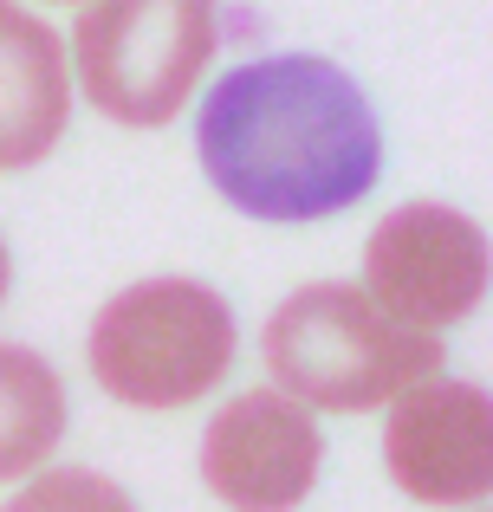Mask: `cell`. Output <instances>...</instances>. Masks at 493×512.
Here are the masks:
<instances>
[{
	"instance_id": "1",
	"label": "cell",
	"mask_w": 493,
	"mask_h": 512,
	"mask_svg": "<svg viewBox=\"0 0 493 512\" xmlns=\"http://www.w3.org/2000/svg\"><path fill=\"white\" fill-rule=\"evenodd\" d=\"M195 156L221 201L253 221H325L377 188L383 124L364 85L318 52H266L215 78Z\"/></svg>"
},
{
	"instance_id": "2",
	"label": "cell",
	"mask_w": 493,
	"mask_h": 512,
	"mask_svg": "<svg viewBox=\"0 0 493 512\" xmlns=\"http://www.w3.org/2000/svg\"><path fill=\"white\" fill-rule=\"evenodd\" d=\"M260 357L292 402L312 409H377L442 370L435 331L390 318L364 286L318 279L299 286L260 331Z\"/></svg>"
},
{
	"instance_id": "3",
	"label": "cell",
	"mask_w": 493,
	"mask_h": 512,
	"mask_svg": "<svg viewBox=\"0 0 493 512\" xmlns=\"http://www.w3.org/2000/svg\"><path fill=\"white\" fill-rule=\"evenodd\" d=\"M234 312L202 279H143L91 325V376L130 409H182L234 363Z\"/></svg>"
},
{
	"instance_id": "4",
	"label": "cell",
	"mask_w": 493,
	"mask_h": 512,
	"mask_svg": "<svg viewBox=\"0 0 493 512\" xmlns=\"http://www.w3.org/2000/svg\"><path fill=\"white\" fill-rule=\"evenodd\" d=\"M215 33V0H91L72 26L85 104L130 130L169 124L215 59Z\"/></svg>"
},
{
	"instance_id": "5",
	"label": "cell",
	"mask_w": 493,
	"mask_h": 512,
	"mask_svg": "<svg viewBox=\"0 0 493 512\" xmlns=\"http://www.w3.org/2000/svg\"><path fill=\"white\" fill-rule=\"evenodd\" d=\"M364 292L416 331L461 325L487 292V234L461 208L409 201L370 227Z\"/></svg>"
},
{
	"instance_id": "6",
	"label": "cell",
	"mask_w": 493,
	"mask_h": 512,
	"mask_svg": "<svg viewBox=\"0 0 493 512\" xmlns=\"http://www.w3.org/2000/svg\"><path fill=\"white\" fill-rule=\"evenodd\" d=\"M383 467L422 506H474L493 487V402L481 383H409L390 396Z\"/></svg>"
},
{
	"instance_id": "7",
	"label": "cell",
	"mask_w": 493,
	"mask_h": 512,
	"mask_svg": "<svg viewBox=\"0 0 493 512\" xmlns=\"http://www.w3.org/2000/svg\"><path fill=\"white\" fill-rule=\"evenodd\" d=\"M325 435L286 389H241L202 435V480L234 512H292L318 487Z\"/></svg>"
},
{
	"instance_id": "8",
	"label": "cell",
	"mask_w": 493,
	"mask_h": 512,
	"mask_svg": "<svg viewBox=\"0 0 493 512\" xmlns=\"http://www.w3.org/2000/svg\"><path fill=\"white\" fill-rule=\"evenodd\" d=\"M72 117L65 39L26 7L0 0V175L52 156Z\"/></svg>"
},
{
	"instance_id": "9",
	"label": "cell",
	"mask_w": 493,
	"mask_h": 512,
	"mask_svg": "<svg viewBox=\"0 0 493 512\" xmlns=\"http://www.w3.org/2000/svg\"><path fill=\"white\" fill-rule=\"evenodd\" d=\"M65 441V383L39 350L0 344V480H20Z\"/></svg>"
},
{
	"instance_id": "10",
	"label": "cell",
	"mask_w": 493,
	"mask_h": 512,
	"mask_svg": "<svg viewBox=\"0 0 493 512\" xmlns=\"http://www.w3.org/2000/svg\"><path fill=\"white\" fill-rule=\"evenodd\" d=\"M0 512H137L117 480L91 474V467H52V474H39L33 487H20Z\"/></svg>"
},
{
	"instance_id": "11",
	"label": "cell",
	"mask_w": 493,
	"mask_h": 512,
	"mask_svg": "<svg viewBox=\"0 0 493 512\" xmlns=\"http://www.w3.org/2000/svg\"><path fill=\"white\" fill-rule=\"evenodd\" d=\"M7 286H13V260H7V240H0V305H7Z\"/></svg>"
}]
</instances>
